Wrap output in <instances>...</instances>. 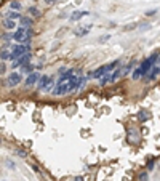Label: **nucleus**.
<instances>
[{
	"label": "nucleus",
	"mask_w": 160,
	"mask_h": 181,
	"mask_svg": "<svg viewBox=\"0 0 160 181\" xmlns=\"http://www.w3.org/2000/svg\"><path fill=\"white\" fill-rule=\"evenodd\" d=\"M159 58H160V53H157V51H155V53H152L151 56H149L147 59H146V61L143 63V64L139 66L141 71L144 72V75H147V74L152 71V66H154V64L157 63V61H159Z\"/></svg>",
	"instance_id": "obj_2"
},
{
	"label": "nucleus",
	"mask_w": 160,
	"mask_h": 181,
	"mask_svg": "<svg viewBox=\"0 0 160 181\" xmlns=\"http://www.w3.org/2000/svg\"><path fill=\"white\" fill-rule=\"evenodd\" d=\"M159 74H160V66H157V67H154L151 72H149V75H147V79H146V80H154V79H155Z\"/></svg>",
	"instance_id": "obj_10"
},
{
	"label": "nucleus",
	"mask_w": 160,
	"mask_h": 181,
	"mask_svg": "<svg viewBox=\"0 0 160 181\" xmlns=\"http://www.w3.org/2000/svg\"><path fill=\"white\" fill-rule=\"evenodd\" d=\"M48 82H50V77L48 75H43V77H40V80H39V88L42 90L45 87V85L48 83Z\"/></svg>",
	"instance_id": "obj_12"
},
{
	"label": "nucleus",
	"mask_w": 160,
	"mask_h": 181,
	"mask_svg": "<svg viewBox=\"0 0 160 181\" xmlns=\"http://www.w3.org/2000/svg\"><path fill=\"white\" fill-rule=\"evenodd\" d=\"M146 180H147V173L143 172V173L139 175V181H146Z\"/></svg>",
	"instance_id": "obj_22"
},
{
	"label": "nucleus",
	"mask_w": 160,
	"mask_h": 181,
	"mask_svg": "<svg viewBox=\"0 0 160 181\" xmlns=\"http://www.w3.org/2000/svg\"><path fill=\"white\" fill-rule=\"evenodd\" d=\"M55 2H58V0H45V3L47 5H53Z\"/></svg>",
	"instance_id": "obj_24"
},
{
	"label": "nucleus",
	"mask_w": 160,
	"mask_h": 181,
	"mask_svg": "<svg viewBox=\"0 0 160 181\" xmlns=\"http://www.w3.org/2000/svg\"><path fill=\"white\" fill-rule=\"evenodd\" d=\"M13 39L21 45H29V42H31V39H32V29L21 26V27H18V31L13 34Z\"/></svg>",
	"instance_id": "obj_1"
},
{
	"label": "nucleus",
	"mask_w": 160,
	"mask_h": 181,
	"mask_svg": "<svg viewBox=\"0 0 160 181\" xmlns=\"http://www.w3.org/2000/svg\"><path fill=\"white\" fill-rule=\"evenodd\" d=\"M2 40H3V43H8V42H10V35H2Z\"/></svg>",
	"instance_id": "obj_23"
},
{
	"label": "nucleus",
	"mask_w": 160,
	"mask_h": 181,
	"mask_svg": "<svg viewBox=\"0 0 160 181\" xmlns=\"http://www.w3.org/2000/svg\"><path fill=\"white\" fill-rule=\"evenodd\" d=\"M7 16H8V19H18V18H21L19 11H8Z\"/></svg>",
	"instance_id": "obj_15"
},
{
	"label": "nucleus",
	"mask_w": 160,
	"mask_h": 181,
	"mask_svg": "<svg viewBox=\"0 0 160 181\" xmlns=\"http://www.w3.org/2000/svg\"><path fill=\"white\" fill-rule=\"evenodd\" d=\"M29 59H31V55L27 53V55H24V56L18 58V59H16L15 63H13L11 67H13V69H16V67H19V66H23V67H24V66H27V64H29Z\"/></svg>",
	"instance_id": "obj_4"
},
{
	"label": "nucleus",
	"mask_w": 160,
	"mask_h": 181,
	"mask_svg": "<svg viewBox=\"0 0 160 181\" xmlns=\"http://www.w3.org/2000/svg\"><path fill=\"white\" fill-rule=\"evenodd\" d=\"M107 39H109V35H103V37H101V42H106Z\"/></svg>",
	"instance_id": "obj_27"
},
{
	"label": "nucleus",
	"mask_w": 160,
	"mask_h": 181,
	"mask_svg": "<svg viewBox=\"0 0 160 181\" xmlns=\"http://www.w3.org/2000/svg\"><path fill=\"white\" fill-rule=\"evenodd\" d=\"M55 80H53V77H50V82H48L47 85H45L43 88H42V92H45V93H53V90H55Z\"/></svg>",
	"instance_id": "obj_8"
},
{
	"label": "nucleus",
	"mask_w": 160,
	"mask_h": 181,
	"mask_svg": "<svg viewBox=\"0 0 160 181\" xmlns=\"http://www.w3.org/2000/svg\"><path fill=\"white\" fill-rule=\"evenodd\" d=\"M29 50H31V47H29V45H21V43L15 45V47H13V50H11V59H18V58L24 56V55H27Z\"/></svg>",
	"instance_id": "obj_3"
},
{
	"label": "nucleus",
	"mask_w": 160,
	"mask_h": 181,
	"mask_svg": "<svg viewBox=\"0 0 160 181\" xmlns=\"http://www.w3.org/2000/svg\"><path fill=\"white\" fill-rule=\"evenodd\" d=\"M29 13H31V15H34V16H39V10L34 8V7H31V8H29Z\"/></svg>",
	"instance_id": "obj_20"
},
{
	"label": "nucleus",
	"mask_w": 160,
	"mask_h": 181,
	"mask_svg": "<svg viewBox=\"0 0 160 181\" xmlns=\"http://www.w3.org/2000/svg\"><path fill=\"white\" fill-rule=\"evenodd\" d=\"M154 13H155V10H151V11H147V13H146V15H147V16H152Z\"/></svg>",
	"instance_id": "obj_25"
},
{
	"label": "nucleus",
	"mask_w": 160,
	"mask_h": 181,
	"mask_svg": "<svg viewBox=\"0 0 160 181\" xmlns=\"http://www.w3.org/2000/svg\"><path fill=\"white\" fill-rule=\"evenodd\" d=\"M87 15H88V11H80V10H79V11H74L71 15V21H79L80 18L87 16Z\"/></svg>",
	"instance_id": "obj_9"
},
{
	"label": "nucleus",
	"mask_w": 160,
	"mask_h": 181,
	"mask_svg": "<svg viewBox=\"0 0 160 181\" xmlns=\"http://www.w3.org/2000/svg\"><path fill=\"white\" fill-rule=\"evenodd\" d=\"M90 29H91V26H90V24H88V26H83V27H82V29H77V31H75V35H85V34H88V32H90Z\"/></svg>",
	"instance_id": "obj_11"
},
{
	"label": "nucleus",
	"mask_w": 160,
	"mask_h": 181,
	"mask_svg": "<svg viewBox=\"0 0 160 181\" xmlns=\"http://www.w3.org/2000/svg\"><path fill=\"white\" fill-rule=\"evenodd\" d=\"M32 69H34V67H32L31 64H27V66H24V67H23V71H24V72H31ZM31 74H32V72H31Z\"/></svg>",
	"instance_id": "obj_21"
},
{
	"label": "nucleus",
	"mask_w": 160,
	"mask_h": 181,
	"mask_svg": "<svg viewBox=\"0 0 160 181\" xmlns=\"http://www.w3.org/2000/svg\"><path fill=\"white\" fill-rule=\"evenodd\" d=\"M75 181H83V178H82V176H77V178H75Z\"/></svg>",
	"instance_id": "obj_28"
},
{
	"label": "nucleus",
	"mask_w": 160,
	"mask_h": 181,
	"mask_svg": "<svg viewBox=\"0 0 160 181\" xmlns=\"http://www.w3.org/2000/svg\"><path fill=\"white\" fill-rule=\"evenodd\" d=\"M31 23H32V19H29V18H21V24H23V27H27Z\"/></svg>",
	"instance_id": "obj_17"
},
{
	"label": "nucleus",
	"mask_w": 160,
	"mask_h": 181,
	"mask_svg": "<svg viewBox=\"0 0 160 181\" xmlns=\"http://www.w3.org/2000/svg\"><path fill=\"white\" fill-rule=\"evenodd\" d=\"M144 75V72L141 71V67H138V69H135V72H133V79L135 80H138V79H141V77Z\"/></svg>",
	"instance_id": "obj_14"
},
{
	"label": "nucleus",
	"mask_w": 160,
	"mask_h": 181,
	"mask_svg": "<svg viewBox=\"0 0 160 181\" xmlns=\"http://www.w3.org/2000/svg\"><path fill=\"white\" fill-rule=\"evenodd\" d=\"M10 7H11L13 10H21V3H19V2H11Z\"/></svg>",
	"instance_id": "obj_19"
},
{
	"label": "nucleus",
	"mask_w": 160,
	"mask_h": 181,
	"mask_svg": "<svg viewBox=\"0 0 160 181\" xmlns=\"http://www.w3.org/2000/svg\"><path fill=\"white\" fill-rule=\"evenodd\" d=\"M3 27L13 29V27H15V21H13V19H5V21H3Z\"/></svg>",
	"instance_id": "obj_16"
},
{
	"label": "nucleus",
	"mask_w": 160,
	"mask_h": 181,
	"mask_svg": "<svg viewBox=\"0 0 160 181\" xmlns=\"http://www.w3.org/2000/svg\"><path fill=\"white\" fill-rule=\"evenodd\" d=\"M39 79H40V75L37 72H32V74H29L27 75V79H26V82L24 83L27 85V87H32V85H35L37 82H39Z\"/></svg>",
	"instance_id": "obj_7"
},
{
	"label": "nucleus",
	"mask_w": 160,
	"mask_h": 181,
	"mask_svg": "<svg viewBox=\"0 0 160 181\" xmlns=\"http://www.w3.org/2000/svg\"><path fill=\"white\" fill-rule=\"evenodd\" d=\"M0 72H2V74L5 72V63H2V67H0Z\"/></svg>",
	"instance_id": "obj_26"
},
{
	"label": "nucleus",
	"mask_w": 160,
	"mask_h": 181,
	"mask_svg": "<svg viewBox=\"0 0 160 181\" xmlns=\"http://www.w3.org/2000/svg\"><path fill=\"white\" fill-rule=\"evenodd\" d=\"M107 72H109V64H104V66H101V67L96 69L95 72L91 74V77H95V79H103Z\"/></svg>",
	"instance_id": "obj_5"
},
{
	"label": "nucleus",
	"mask_w": 160,
	"mask_h": 181,
	"mask_svg": "<svg viewBox=\"0 0 160 181\" xmlns=\"http://www.w3.org/2000/svg\"><path fill=\"white\" fill-rule=\"evenodd\" d=\"M19 82H21V74L11 72L10 75H8V85H10V87H16Z\"/></svg>",
	"instance_id": "obj_6"
},
{
	"label": "nucleus",
	"mask_w": 160,
	"mask_h": 181,
	"mask_svg": "<svg viewBox=\"0 0 160 181\" xmlns=\"http://www.w3.org/2000/svg\"><path fill=\"white\" fill-rule=\"evenodd\" d=\"M2 59H11V55H8V51L7 50H2Z\"/></svg>",
	"instance_id": "obj_18"
},
{
	"label": "nucleus",
	"mask_w": 160,
	"mask_h": 181,
	"mask_svg": "<svg viewBox=\"0 0 160 181\" xmlns=\"http://www.w3.org/2000/svg\"><path fill=\"white\" fill-rule=\"evenodd\" d=\"M138 117H139V120L141 122H146L149 119V117H151V114L147 112V111H141L139 114H138Z\"/></svg>",
	"instance_id": "obj_13"
}]
</instances>
